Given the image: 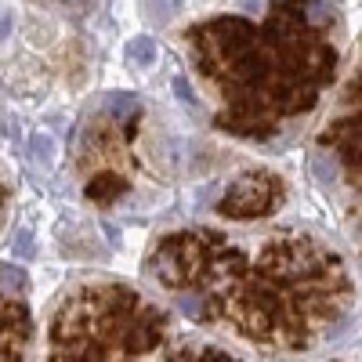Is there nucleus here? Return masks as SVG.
Wrapping results in <instances>:
<instances>
[{"label": "nucleus", "mask_w": 362, "mask_h": 362, "mask_svg": "<svg viewBox=\"0 0 362 362\" xmlns=\"http://www.w3.org/2000/svg\"><path fill=\"white\" fill-rule=\"evenodd\" d=\"M29 344V308L22 300L0 297V362H25Z\"/></svg>", "instance_id": "6"}, {"label": "nucleus", "mask_w": 362, "mask_h": 362, "mask_svg": "<svg viewBox=\"0 0 362 362\" xmlns=\"http://www.w3.org/2000/svg\"><path fill=\"white\" fill-rule=\"evenodd\" d=\"M174 95L185 102V105H199V98H196V90H192V83H189V76H174Z\"/></svg>", "instance_id": "14"}, {"label": "nucleus", "mask_w": 362, "mask_h": 362, "mask_svg": "<svg viewBox=\"0 0 362 362\" xmlns=\"http://www.w3.org/2000/svg\"><path fill=\"white\" fill-rule=\"evenodd\" d=\"M319 145L334 156L351 181L362 177V69L348 83L341 112L329 119V127L319 134Z\"/></svg>", "instance_id": "5"}, {"label": "nucleus", "mask_w": 362, "mask_h": 362, "mask_svg": "<svg viewBox=\"0 0 362 362\" xmlns=\"http://www.w3.org/2000/svg\"><path fill=\"white\" fill-rule=\"evenodd\" d=\"M15 254H18V257H37V243H33V232H25V228H22V232L15 235Z\"/></svg>", "instance_id": "15"}, {"label": "nucleus", "mask_w": 362, "mask_h": 362, "mask_svg": "<svg viewBox=\"0 0 362 362\" xmlns=\"http://www.w3.org/2000/svg\"><path fill=\"white\" fill-rule=\"evenodd\" d=\"M29 286L25 279V272L15 268V264H0V290H8V293H22Z\"/></svg>", "instance_id": "12"}, {"label": "nucleus", "mask_w": 362, "mask_h": 362, "mask_svg": "<svg viewBox=\"0 0 362 362\" xmlns=\"http://www.w3.org/2000/svg\"><path fill=\"white\" fill-rule=\"evenodd\" d=\"M138 112H141V105H138V98L131 95V90H116V95H109L105 98V119L109 124H119V127H131L134 119H138Z\"/></svg>", "instance_id": "9"}, {"label": "nucleus", "mask_w": 362, "mask_h": 362, "mask_svg": "<svg viewBox=\"0 0 362 362\" xmlns=\"http://www.w3.org/2000/svg\"><path fill=\"white\" fill-rule=\"evenodd\" d=\"M29 153H33V160H40L44 167H51L54 163V141H51V134L37 131L33 138H29Z\"/></svg>", "instance_id": "11"}, {"label": "nucleus", "mask_w": 362, "mask_h": 362, "mask_svg": "<svg viewBox=\"0 0 362 362\" xmlns=\"http://www.w3.org/2000/svg\"><path fill=\"white\" fill-rule=\"evenodd\" d=\"M145 268L189 319L272 355L334 341L358 300L348 261L308 232L247 247L214 228H181L156 239Z\"/></svg>", "instance_id": "1"}, {"label": "nucleus", "mask_w": 362, "mask_h": 362, "mask_svg": "<svg viewBox=\"0 0 362 362\" xmlns=\"http://www.w3.org/2000/svg\"><path fill=\"white\" fill-rule=\"evenodd\" d=\"M11 25H15V18H11V11H0V44L8 40V33H11Z\"/></svg>", "instance_id": "16"}, {"label": "nucleus", "mask_w": 362, "mask_h": 362, "mask_svg": "<svg viewBox=\"0 0 362 362\" xmlns=\"http://www.w3.org/2000/svg\"><path fill=\"white\" fill-rule=\"evenodd\" d=\"M239 8H247V11H257V8H261V0H239Z\"/></svg>", "instance_id": "17"}, {"label": "nucleus", "mask_w": 362, "mask_h": 362, "mask_svg": "<svg viewBox=\"0 0 362 362\" xmlns=\"http://www.w3.org/2000/svg\"><path fill=\"white\" fill-rule=\"evenodd\" d=\"M148 4V15H153V22H170L181 8H185V0H145Z\"/></svg>", "instance_id": "13"}, {"label": "nucleus", "mask_w": 362, "mask_h": 362, "mask_svg": "<svg viewBox=\"0 0 362 362\" xmlns=\"http://www.w3.org/2000/svg\"><path fill=\"white\" fill-rule=\"evenodd\" d=\"M286 203V185L272 170H247L228 181L225 196L218 199V214L225 221H261L272 218Z\"/></svg>", "instance_id": "4"}, {"label": "nucleus", "mask_w": 362, "mask_h": 362, "mask_svg": "<svg viewBox=\"0 0 362 362\" xmlns=\"http://www.w3.org/2000/svg\"><path fill=\"white\" fill-rule=\"evenodd\" d=\"M83 192H87V199H95V203H112V199H119L127 192V181L119 174H112V170H105V174L90 177L83 185Z\"/></svg>", "instance_id": "8"}, {"label": "nucleus", "mask_w": 362, "mask_h": 362, "mask_svg": "<svg viewBox=\"0 0 362 362\" xmlns=\"http://www.w3.org/2000/svg\"><path fill=\"white\" fill-rule=\"evenodd\" d=\"M329 22L334 15L322 0H279L261 29L239 15L192 25V62L225 95L218 127L264 141L286 119L305 116L337 76V47L326 37Z\"/></svg>", "instance_id": "2"}, {"label": "nucleus", "mask_w": 362, "mask_h": 362, "mask_svg": "<svg viewBox=\"0 0 362 362\" xmlns=\"http://www.w3.org/2000/svg\"><path fill=\"white\" fill-rule=\"evenodd\" d=\"M170 315L124 283H80L51 315L47 362H145L163 348Z\"/></svg>", "instance_id": "3"}, {"label": "nucleus", "mask_w": 362, "mask_h": 362, "mask_svg": "<svg viewBox=\"0 0 362 362\" xmlns=\"http://www.w3.org/2000/svg\"><path fill=\"white\" fill-rule=\"evenodd\" d=\"M0 214H4V189H0Z\"/></svg>", "instance_id": "18"}, {"label": "nucleus", "mask_w": 362, "mask_h": 362, "mask_svg": "<svg viewBox=\"0 0 362 362\" xmlns=\"http://www.w3.org/2000/svg\"><path fill=\"white\" fill-rule=\"evenodd\" d=\"M127 58L134 66H153L156 62V40L153 37H134L127 44Z\"/></svg>", "instance_id": "10"}, {"label": "nucleus", "mask_w": 362, "mask_h": 362, "mask_svg": "<svg viewBox=\"0 0 362 362\" xmlns=\"http://www.w3.org/2000/svg\"><path fill=\"white\" fill-rule=\"evenodd\" d=\"M163 362H243V358L218 344H177L167 351Z\"/></svg>", "instance_id": "7"}]
</instances>
